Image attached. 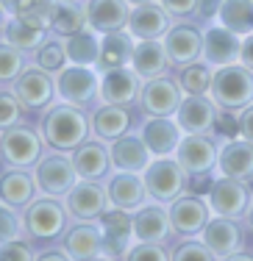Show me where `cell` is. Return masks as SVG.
<instances>
[{
  "mask_svg": "<svg viewBox=\"0 0 253 261\" xmlns=\"http://www.w3.org/2000/svg\"><path fill=\"white\" fill-rule=\"evenodd\" d=\"M92 120L72 103L50 106L42 117V139L56 150H75L89 136Z\"/></svg>",
  "mask_w": 253,
  "mask_h": 261,
  "instance_id": "1",
  "label": "cell"
},
{
  "mask_svg": "<svg viewBox=\"0 0 253 261\" xmlns=\"http://www.w3.org/2000/svg\"><path fill=\"white\" fill-rule=\"evenodd\" d=\"M212 100L225 111H242L245 106L253 103V70L242 61L217 67L212 78Z\"/></svg>",
  "mask_w": 253,
  "mask_h": 261,
  "instance_id": "2",
  "label": "cell"
},
{
  "mask_svg": "<svg viewBox=\"0 0 253 261\" xmlns=\"http://www.w3.org/2000/svg\"><path fill=\"white\" fill-rule=\"evenodd\" d=\"M145 186L156 203H172L187 189V170L178 164V159L159 156L145 167Z\"/></svg>",
  "mask_w": 253,
  "mask_h": 261,
  "instance_id": "3",
  "label": "cell"
},
{
  "mask_svg": "<svg viewBox=\"0 0 253 261\" xmlns=\"http://www.w3.org/2000/svg\"><path fill=\"white\" fill-rule=\"evenodd\" d=\"M67 206H61L56 197H39L31 200L26 208V231L39 242H50L61 236V231L67 228Z\"/></svg>",
  "mask_w": 253,
  "mask_h": 261,
  "instance_id": "4",
  "label": "cell"
},
{
  "mask_svg": "<svg viewBox=\"0 0 253 261\" xmlns=\"http://www.w3.org/2000/svg\"><path fill=\"white\" fill-rule=\"evenodd\" d=\"M56 95L64 103L86 109V106H92L100 97V78H97L89 67H81V64L64 67L56 75Z\"/></svg>",
  "mask_w": 253,
  "mask_h": 261,
  "instance_id": "5",
  "label": "cell"
},
{
  "mask_svg": "<svg viewBox=\"0 0 253 261\" xmlns=\"http://www.w3.org/2000/svg\"><path fill=\"white\" fill-rule=\"evenodd\" d=\"M0 159L9 167H34L42 159V139L34 128L11 125L0 130Z\"/></svg>",
  "mask_w": 253,
  "mask_h": 261,
  "instance_id": "6",
  "label": "cell"
},
{
  "mask_svg": "<svg viewBox=\"0 0 253 261\" xmlns=\"http://www.w3.org/2000/svg\"><path fill=\"white\" fill-rule=\"evenodd\" d=\"M36 186L50 197H67V192L78 184V170L72 159L61 156V153H50V156L36 161Z\"/></svg>",
  "mask_w": 253,
  "mask_h": 261,
  "instance_id": "7",
  "label": "cell"
},
{
  "mask_svg": "<svg viewBox=\"0 0 253 261\" xmlns=\"http://www.w3.org/2000/svg\"><path fill=\"white\" fill-rule=\"evenodd\" d=\"M209 206H212V211L220 214V217H234V220L245 217L248 208H250V186H248V181L220 175L217 181L212 184V189H209Z\"/></svg>",
  "mask_w": 253,
  "mask_h": 261,
  "instance_id": "8",
  "label": "cell"
},
{
  "mask_svg": "<svg viewBox=\"0 0 253 261\" xmlns=\"http://www.w3.org/2000/svg\"><path fill=\"white\" fill-rule=\"evenodd\" d=\"M217 156H220V147L209 134H187L175 147V159L187 170V175L212 172L217 167Z\"/></svg>",
  "mask_w": 253,
  "mask_h": 261,
  "instance_id": "9",
  "label": "cell"
},
{
  "mask_svg": "<svg viewBox=\"0 0 253 261\" xmlns=\"http://www.w3.org/2000/svg\"><path fill=\"white\" fill-rule=\"evenodd\" d=\"M181 84L159 75V78H147V84L139 92V106L147 117H172L181 106Z\"/></svg>",
  "mask_w": 253,
  "mask_h": 261,
  "instance_id": "10",
  "label": "cell"
},
{
  "mask_svg": "<svg viewBox=\"0 0 253 261\" xmlns=\"http://www.w3.org/2000/svg\"><path fill=\"white\" fill-rule=\"evenodd\" d=\"M14 95L20 97L22 109H45L56 95V81L50 78V72L45 67H26L20 72V78L14 81Z\"/></svg>",
  "mask_w": 253,
  "mask_h": 261,
  "instance_id": "11",
  "label": "cell"
},
{
  "mask_svg": "<svg viewBox=\"0 0 253 261\" xmlns=\"http://www.w3.org/2000/svg\"><path fill=\"white\" fill-rule=\"evenodd\" d=\"M164 47H167L170 64L187 67L203 59V31L192 22H178L164 34Z\"/></svg>",
  "mask_w": 253,
  "mask_h": 261,
  "instance_id": "12",
  "label": "cell"
},
{
  "mask_svg": "<svg viewBox=\"0 0 253 261\" xmlns=\"http://www.w3.org/2000/svg\"><path fill=\"white\" fill-rule=\"evenodd\" d=\"M109 206V195L103 186H97L95 181H78L67 192V211L81 222H95L106 214Z\"/></svg>",
  "mask_w": 253,
  "mask_h": 261,
  "instance_id": "13",
  "label": "cell"
},
{
  "mask_svg": "<svg viewBox=\"0 0 253 261\" xmlns=\"http://www.w3.org/2000/svg\"><path fill=\"white\" fill-rule=\"evenodd\" d=\"M220 106L212 100V95H187L175 111V120L184 134H209L214 130Z\"/></svg>",
  "mask_w": 253,
  "mask_h": 261,
  "instance_id": "14",
  "label": "cell"
},
{
  "mask_svg": "<svg viewBox=\"0 0 253 261\" xmlns=\"http://www.w3.org/2000/svg\"><path fill=\"white\" fill-rule=\"evenodd\" d=\"M212 206L206 200H200L197 195H178L170 203V222L172 231L181 236H195L206 228V222L212 220Z\"/></svg>",
  "mask_w": 253,
  "mask_h": 261,
  "instance_id": "15",
  "label": "cell"
},
{
  "mask_svg": "<svg viewBox=\"0 0 253 261\" xmlns=\"http://www.w3.org/2000/svg\"><path fill=\"white\" fill-rule=\"evenodd\" d=\"M239 50H242V36L234 34L225 25H212L203 31V61L209 67H225L239 61Z\"/></svg>",
  "mask_w": 253,
  "mask_h": 261,
  "instance_id": "16",
  "label": "cell"
},
{
  "mask_svg": "<svg viewBox=\"0 0 253 261\" xmlns=\"http://www.w3.org/2000/svg\"><path fill=\"white\" fill-rule=\"evenodd\" d=\"M100 100L112 106H128L139 97V72L134 67H114V70L100 72Z\"/></svg>",
  "mask_w": 253,
  "mask_h": 261,
  "instance_id": "17",
  "label": "cell"
},
{
  "mask_svg": "<svg viewBox=\"0 0 253 261\" xmlns=\"http://www.w3.org/2000/svg\"><path fill=\"white\" fill-rule=\"evenodd\" d=\"M200 239L212 247V253L217 258H228L231 253L242 250V242H245V233H242V225H239L234 217H214V220L206 222V228L200 231Z\"/></svg>",
  "mask_w": 253,
  "mask_h": 261,
  "instance_id": "18",
  "label": "cell"
},
{
  "mask_svg": "<svg viewBox=\"0 0 253 261\" xmlns=\"http://www.w3.org/2000/svg\"><path fill=\"white\" fill-rule=\"evenodd\" d=\"M131 3L128 0H86V25L97 34L128 28Z\"/></svg>",
  "mask_w": 253,
  "mask_h": 261,
  "instance_id": "19",
  "label": "cell"
},
{
  "mask_svg": "<svg viewBox=\"0 0 253 261\" xmlns=\"http://www.w3.org/2000/svg\"><path fill=\"white\" fill-rule=\"evenodd\" d=\"M217 170L220 175L239 178V181H250L253 178V142L245 136H234L225 139L217 156Z\"/></svg>",
  "mask_w": 253,
  "mask_h": 261,
  "instance_id": "20",
  "label": "cell"
},
{
  "mask_svg": "<svg viewBox=\"0 0 253 261\" xmlns=\"http://www.w3.org/2000/svg\"><path fill=\"white\" fill-rule=\"evenodd\" d=\"M106 195H109V203L122 211H137L139 206H145V197H150L145 178H139L137 172H125V170H120L114 178H109Z\"/></svg>",
  "mask_w": 253,
  "mask_h": 261,
  "instance_id": "21",
  "label": "cell"
},
{
  "mask_svg": "<svg viewBox=\"0 0 253 261\" xmlns=\"http://www.w3.org/2000/svg\"><path fill=\"white\" fill-rule=\"evenodd\" d=\"M109 156H112V167L125 172H145V167L150 164V147L145 145L142 136L134 134H122L120 139H114V145L109 147Z\"/></svg>",
  "mask_w": 253,
  "mask_h": 261,
  "instance_id": "22",
  "label": "cell"
},
{
  "mask_svg": "<svg viewBox=\"0 0 253 261\" xmlns=\"http://www.w3.org/2000/svg\"><path fill=\"white\" fill-rule=\"evenodd\" d=\"M167 11L164 6L156 3H139L131 9V17H128V31L134 34V39H162L170 31L167 22Z\"/></svg>",
  "mask_w": 253,
  "mask_h": 261,
  "instance_id": "23",
  "label": "cell"
},
{
  "mask_svg": "<svg viewBox=\"0 0 253 261\" xmlns=\"http://www.w3.org/2000/svg\"><path fill=\"white\" fill-rule=\"evenodd\" d=\"M64 250L75 261H89V258H103V228H95L92 222L72 225L64 233Z\"/></svg>",
  "mask_w": 253,
  "mask_h": 261,
  "instance_id": "24",
  "label": "cell"
},
{
  "mask_svg": "<svg viewBox=\"0 0 253 261\" xmlns=\"http://www.w3.org/2000/svg\"><path fill=\"white\" fill-rule=\"evenodd\" d=\"M172 233L170 222V208L159 206H139L134 211V236L139 242H164Z\"/></svg>",
  "mask_w": 253,
  "mask_h": 261,
  "instance_id": "25",
  "label": "cell"
},
{
  "mask_svg": "<svg viewBox=\"0 0 253 261\" xmlns=\"http://www.w3.org/2000/svg\"><path fill=\"white\" fill-rule=\"evenodd\" d=\"M45 28L47 22L34 14H11V20L3 25L6 42H11L20 50H36L45 42Z\"/></svg>",
  "mask_w": 253,
  "mask_h": 261,
  "instance_id": "26",
  "label": "cell"
},
{
  "mask_svg": "<svg viewBox=\"0 0 253 261\" xmlns=\"http://www.w3.org/2000/svg\"><path fill=\"white\" fill-rule=\"evenodd\" d=\"M36 175L26 172V167H14L0 175V200L11 208H22L34 200L36 195Z\"/></svg>",
  "mask_w": 253,
  "mask_h": 261,
  "instance_id": "27",
  "label": "cell"
},
{
  "mask_svg": "<svg viewBox=\"0 0 253 261\" xmlns=\"http://www.w3.org/2000/svg\"><path fill=\"white\" fill-rule=\"evenodd\" d=\"M142 139L150 147L153 156H170L181 142V125H178V120L172 122L170 117H150L142 125Z\"/></svg>",
  "mask_w": 253,
  "mask_h": 261,
  "instance_id": "28",
  "label": "cell"
},
{
  "mask_svg": "<svg viewBox=\"0 0 253 261\" xmlns=\"http://www.w3.org/2000/svg\"><path fill=\"white\" fill-rule=\"evenodd\" d=\"M134 34L131 31H112V34H103L100 39V56H97V70L106 72V70H114V67H125L131 64L134 59Z\"/></svg>",
  "mask_w": 253,
  "mask_h": 261,
  "instance_id": "29",
  "label": "cell"
},
{
  "mask_svg": "<svg viewBox=\"0 0 253 261\" xmlns=\"http://www.w3.org/2000/svg\"><path fill=\"white\" fill-rule=\"evenodd\" d=\"M167 64H170L167 47H164L159 39H139V45L134 47L131 67L139 72L142 78H159V75H164Z\"/></svg>",
  "mask_w": 253,
  "mask_h": 261,
  "instance_id": "30",
  "label": "cell"
},
{
  "mask_svg": "<svg viewBox=\"0 0 253 261\" xmlns=\"http://www.w3.org/2000/svg\"><path fill=\"white\" fill-rule=\"evenodd\" d=\"M72 164H75V170H78V178L97 181V178H103L109 172L112 156H109V150L100 145V142H84V145L75 147Z\"/></svg>",
  "mask_w": 253,
  "mask_h": 261,
  "instance_id": "31",
  "label": "cell"
},
{
  "mask_svg": "<svg viewBox=\"0 0 253 261\" xmlns=\"http://www.w3.org/2000/svg\"><path fill=\"white\" fill-rule=\"evenodd\" d=\"M131 128V111L125 106H112L106 103L103 109H97L92 114V130H95L100 139H120L122 134H128Z\"/></svg>",
  "mask_w": 253,
  "mask_h": 261,
  "instance_id": "32",
  "label": "cell"
},
{
  "mask_svg": "<svg viewBox=\"0 0 253 261\" xmlns=\"http://www.w3.org/2000/svg\"><path fill=\"white\" fill-rule=\"evenodd\" d=\"M86 25V6H78L75 0H59L53 3V20L50 28L59 36H72Z\"/></svg>",
  "mask_w": 253,
  "mask_h": 261,
  "instance_id": "33",
  "label": "cell"
},
{
  "mask_svg": "<svg viewBox=\"0 0 253 261\" xmlns=\"http://www.w3.org/2000/svg\"><path fill=\"white\" fill-rule=\"evenodd\" d=\"M217 22L239 36L253 34V0H225L217 14Z\"/></svg>",
  "mask_w": 253,
  "mask_h": 261,
  "instance_id": "34",
  "label": "cell"
},
{
  "mask_svg": "<svg viewBox=\"0 0 253 261\" xmlns=\"http://www.w3.org/2000/svg\"><path fill=\"white\" fill-rule=\"evenodd\" d=\"M67 47V59L72 64H81V67H92L97 64V56H100V42L92 31H78V34L67 36L64 42Z\"/></svg>",
  "mask_w": 253,
  "mask_h": 261,
  "instance_id": "35",
  "label": "cell"
},
{
  "mask_svg": "<svg viewBox=\"0 0 253 261\" xmlns=\"http://www.w3.org/2000/svg\"><path fill=\"white\" fill-rule=\"evenodd\" d=\"M212 78H214L212 67L195 61V64L181 67V78H178V84H181L184 95H209V92H212Z\"/></svg>",
  "mask_w": 253,
  "mask_h": 261,
  "instance_id": "36",
  "label": "cell"
},
{
  "mask_svg": "<svg viewBox=\"0 0 253 261\" xmlns=\"http://www.w3.org/2000/svg\"><path fill=\"white\" fill-rule=\"evenodd\" d=\"M26 50L14 47L11 42H0V84H14L26 70Z\"/></svg>",
  "mask_w": 253,
  "mask_h": 261,
  "instance_id": "37",
  "label": "cell"
},
{
  "mask_svg": "<svg viewBox=\"0 0 253 261\" xmlns=\"http://www.w3.org/2000/svg\"><path fill=\"white\" fill-rule=\"evenodd\" d=\"M6 14H34L50 25L53 20V3L50 0H0Z\"/></svg>",
  "mask_w": 253,
  "mask_h": 261,
  "instance_id": "38",
  "label": "cell"
},
{
  "mask_svg": "<svg viewBox=\"0 0 253 261\" xmlns=\"http://www.w3.org/2000/svg\"><path fill=\"white\" fill-rule=\"evenodd\" d=\"M100 228L106 236H120V239H128L134 233V217L131 211H122V208H112L100 217Z\"/></svg>",
  "mask_w": 253,
  "mask_h": 261,
  "instance_id": "39",
  "label": "cell"
},
{
  "mask_svg": "<svg viewBox=\"0 0 253 261\" xmlns=\"http://www.w3.org/2000/svg\"><path fill=\"white\" fill-rule=\"evenodd\" d=\"M36 64L45 67L47 72H59L64 70V61H67V47L61 45V42H42L39 47H36Z\"/></svg>",
  "mask_w": 253,
  "mask_h": 261,
  "instance_id": "40",
  "label": "cell"
},
{
  "mask_svg": "<svg viewBox=\"0 0 253 261\" xmlns=\"http://www.w3.org/2000/svg\"><path fill=\"white\" fill-rule=\"evenodd\" d=\"M22 103L14 92H0V130H9L11 125L20 122Z\"/></svg>",
  "mask_w": 253,
  "mask_h": 261,
  "instance_id": "41",
  "label": "cell"
},
{
  "mask_svg": "<svg viewBox=\"0 0 253 261\" xmlns=\"http://www.w3.org/2000/svg\"><path fill=\"white\" fill-rule=\"evenodd\" d=\"M125 258L128 261H164V258H172V253L164 250L162 242H139V245L128 247Z\"/></svg>",
  "mask_w": 253,
  "mask_h": 261,
  "instance_id": "42",
  "label": "cell"
},
{
  "mask_svg": "<svg viewBox=\"0 0 253 261\" xmlns=\"http://www.w3.org/2000/svg\"><path fill=\"white\" fill-rule=\"evenodd\" d=\"M172 258L175 261H212L217 256H214L212 247L200 239V242H184V245H178L175 250H172Z\"/></svg>",
  "mask_w": 253,
  "mask_h": 261,
  "instance_id": "43",
  "label": "cell"
},
{
  "mask_svg": "<svg viewBox=\"0 0 253 261\" xmlns=\"http://www.w3.org/2000/svg\"><path fill=\"white\" fill-rule=\"evenodd\" d=\"M17 236H20V220H17V214L11 211V206L0 203V245L17 239Z\"/></svg>",
  "mask_w": 253,
  "mask_h": 261,
  "instance_id": "44",
  "label": "cell"
},
{
  "mask_svg": "<svg viewBox=\"0 0 253 261\" xmlns=\"http://www.w3.org/2000/svg\"><path fill=\"white\" fill-rule=\"evenodd\" d=\"M34 258V250H31V245L20 239H11V242H3L0 245V261H28Z\"/></svg>",
  "mask_w": 253,
  "mask_h": 261,
  "instance_id": "45",
  "label": "cell"
},
{
  "mask_svg": "<svg viewBox=\"0 0 253 261\" xmlns=\"http://www.w3.org/2000/svg\"><path fill=\"white\" fill-rule=\"evenodd\" d=\"M214 130H217L220 136H225V139L239 136V117H234V111L220 109L217 111V122H214Z\"/></svg>",
  "mask_w": 253,
  "mask_h": 261,
  "instance_id": "46",
  "label": "cell"
},
{
  "mask_svg": "<svg viewBox=\"0 0 253 261\" xmlns=\"http://www.w3.org/2000/svg\"><path fill=\"white\" fill-rule=\"evenodd\" d=\"M162 6L170 17H178V20H184V17L197 11V0H162Z\"/></svg>",
  "mask_w": 253,
  "mask_h": 261,
  "instance_id": "47",
  "label": "cell"
},
{
  "mask_svg": "<svg viewBox=\"0 0 253 261\" xmlns=\"http://www.w3.org/2000/svg\"><path fill=\"white\" fill-rule=\"evenodd\" d=\"M125 253H128V239L103 233V258H125Z\"/></svg>",
  "mask_w": 253,
  "mask_h": 261,
  "instance_id": "48",
  "label": "cell"
},
{
  "mask_svg": "<svg viewBox=\"0 0 253 261\" xmlns=\"http://www.w3.org/2000/svg\"><path fill=\"white\" fill-rule=\"evenodd\" d=\"M223 3H225V0H197V11H195V14L200 17L203 22L217 20V14H220V9H223Z\"/></svg>",
  "mask_w": 253,
  "mask_h": 261,
  "instance_id": "49",
  "label": "cell"
},
{
  "mask_svg": "<svg viewBox=\"0 0 253 261\" xmlns=\"http://www.w3.org/2000/svg\"><path fill=\"white\" fill-rule=\"evenodd\" d=\"M237 117H239V136H245V139L253 142V103L245 106Z\"/></svg>",
  "mask_w": 253,
  "mask_h": 261,
  "instance_id": "50",
  "label": "cell"
},
{
  "mask_svg": "<svg viewBox=\"0 0 253 261\" xmlns=\"http://www.w3.org/2000/svg\"><path fill=\"white\" fill-rule=\"evenodd\" d=\"M187 184L192 192H206L212 189V172H195V175H187Z\"/></svg>",
  "mask_w": 253,
  "mask_h": 261,
  "instance_id": "51",
  "label": "cell"
},
{
  "mask_svg": "<svg viewBox=\"0 0 253 261\" xmlns=\"http://www.w3.org/2000/svg\"><path fill=\"white\" fill-rule=\"evenodd\" d=\"M239 61H242L245 67H250V70H253V34L242 36V50H239Z\"/></svg>",
  "mask_w": 253,
  "mask_h": 261,
  "instance_id": "52",
  "label": "cell"
},
{
  "mask_svg": "<svg viewBox=\"0 0 253 261\" xmlns=\"http://www.w3.org/2000/svg\"><path fill=\"white\" fill-rule=\"evenodd\" d=\"M36 258H39V261H64V258H70V256H67V250H47V253H39V256H36Z\"/></svg>",
  "mask_w": 253,
  "mask_h": 261,
  "instance_id": "53",
  "label": "cell"
},
{
  "mask_svg": "<svg viewBox=\"0 0 253 261\" xmlns=\"http://www.w3.org/2000/svg\"><path fill=\"white\" fill-rule=\"evenodd\" d=\"M245 220H248V225H250V231H253V200H250V208H248V214H245Z\"/></svg>",
  "mask_w": 253,
  "mask_h": 261,
  "instance_id": "54",
  "label": "cell"
},
{
  "mask_svg": "<svg viewBox=\"0 0 253 261\" xmlns=\"http://www.w3.org/2000/svg\"><path fill=\"white\" fill-rule=\"evenodd\" d=\"M3 22H6V9H3V3H0V28H3Z\"/></svg>",
  "mask_w": 253,
  "mask_h": 261,
  "instance_id": "55",
  "label": "cell"
},
{
  "mask_svg": "<svg viewBox=\"0 0 253 261\" xmlns=\"http://www.w3.org/2000/svg\"><path fill=\"white\" fill-rule=\"evenodd\" d=\"M131 6H139V3H153V0H128Z\"/></svg>",
  "mask_w": 253,
  "mask_h": 261,
  "instance_id": "56",
  "label": "cell"
}]
</instances>
